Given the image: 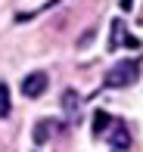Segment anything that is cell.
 Listing matches in <instances>:
<instances>
[{
    "label": "cell",
    "instance_id": "obj_5",
    "mask_svg": "<svg viewBox=\"0 0 143 152\" xmlns=\"http://www.w3.org/2000/svg\"><path fill=\"white\" fill-rule=\"evenodd\" d=\"M10 112H12V102H10V87L0 81V121H3V118H10Z\"/></svg>",
    "mask_w": 143,
    "mask_h": 152
},
{
    "label": "cell",
    "instance_id": "obj_7",
    "mask_svg": "<svg viewBox=\"0 0 143 152\" xmlns=\"http://www.w3.org/2000/svg\"><path fill=\"white\" fill-rule=\"evenodd\" d=\"M109 121H112V115H109V112H103V109H100V112L93 115V137H100V134H103V130L109 127Z\"/></svg>",
    "mask_w": 143,
    "mask_h": 152
},
{
    "label": "cell",
    "instance_id": "obj_6",
    "mask_svg": "<svg viewBox=\"0 0 143 152\" xmlns=\"http://www.w3.org/2000/svg\"><path fill=\"white\" fill-rule=\"evenodd\" d=\"M50 130H53V124L47 121V118H44V121H37V124H34V134H31V140H34L37 146H40V143H47V137H50Z\"/></svg>",
    "mask_w": 143,
    "mask_h": 152
},
{
    "label": "cell",
    "instance_id": "obj_9",
    "mask_svg": "<svg viewBox=\"0 0 143 152\" xmlns=\"http://www.w3.org/2000/svg\"><path fill=\"white\" fill-rule=\"evenodd\" d=\"M125 47H128V50H140V40L134 37V34H128V37H125Z\"/></svg>",
    "mask_w": 143,
    "mask_h": 152
},
{
    "label": "cell",
    "instance_id": "obj_3",
    "mask_svg": "<svg viewBox=\"0 0 143 152\" xmlns=\"http://www.w3.org/2000/svg\"><path fill=\"white\" fill-rule=\"evenodd\" d=\"M47 84H50L47 72H31V75H25V81H22V93L28 96V99H37V96L47 90Z\"/></svg>",
    "mask_w": 143,
    "mask_h": 152
},
{
    "label": "cell",
    "instance_id": "obj_10",
    "mask_svg": "<svg viewBox=\"0 0 143 152\" xmlns=\"http://www.w3.org/2000/svg\"><path fill=\"white\" fill-rule=\"evenodd\" d=\"M131 3H134V0H121V6H125V10H131Z\"/></svg>",
    "mask_w": 143,
    "mask_h": 152
},
{
    "label": "cell",
    "instance_id": "obj_4",
    "mask_svg": "<svg viewBox=\"0 0 143 152\" xmlns=\"http://www.w3.org/2000/svg\"><path fill=\"white\" fill-rule=\"evenodd\" d=\"M109 143H112V149L115 152H128V149H131V134H128V127H125V124H115V127H112V134H109Z\"/></svg>",
    "mask_w": 143,
    "mask_h": 152
},
{
    "label": "cell",
    "instance_id": "obj_8",
    "mask_svg": "<svg viewBox=\"0 0 143 152\" xmlns=\"http://www.w3.org/2000/svg\"><path fill=\"white\" fill-rule=\"evenodd\" d=\"M118 40H121V19H115V22H112V37H109V50H115V47H121Z\"/></svg>",
    "mask_w": 143,
    "mask_h": 152
},
{
    "label": "cell",
    "instance_id": "obj_2",
    "mask_svg": "<svg viewBox=\"0 0 143 152\" xmlns=\"http://www.w3.org/2000/svg\"><path fill=\"white\" fill-rule=\"evenodd\" d=\"M59 102H62V112H65V118H69V124H81V118H84V112H81V93L69 87Z\"/></svg>",
    "mask_w": 143,
    "mask_h": 152
},
{
    "label": "cell",
    "instance_id": "obj_1",
    "mask_svg": "<svg viewBox=\"0 0 143 152\" xmlns=\"http://www.w3.org/2000/svg\"><path fill=\"white\" fill-rule=\"evenodd\" d=\"M137 78H140V65L134 59H125V62H118L115 68H109L106 87H131Z\"/></svg>",
    "mask_w": 143,
    "mask_h": 152
}]
</instances>
